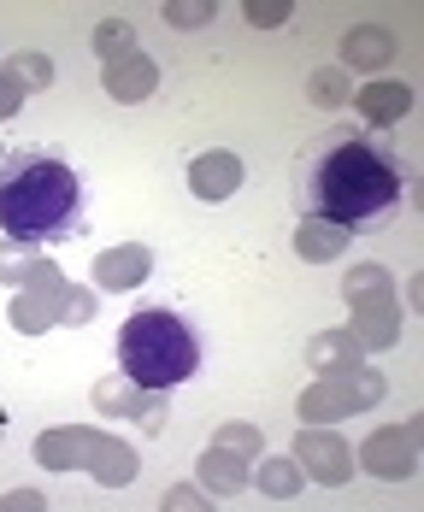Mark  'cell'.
<instances>
[{"label":"cell","instance_id":"ba28073f","mask_svg":"<svg viewBox=\"0 0 424 512\" xmlns=\"http://www.w3.org/2000/svg\"><path fill=\"white\" fill-rule=\"evenodd\" d=\"M154 271V254L142 242H124V248H106L95 259V289H142Z\"/></svg>","mask_w":424,"mask_h":512},{"label":"cell","instance_id":"83f0119b","mask_svg":"<svg viewBox=\"0 0 424 512\" xmlns=\"http://www.w3.org/2000/svg\"><path fill=\"white\" fill-rule=\"evenodd\" d=\"M165 507H212V495H201L195 483H177V489L165 495Z\"/></svg>","mask_w":424,"mask_h":512},{"label":"cell","instance_id":"7402d4cb","mask_svg":"<svg viewBox=\"0 0 424 512\" xmlns=\"http://www.w3.org/2000/svg\"><path fill=\"white\" fill-rule=\"evenodd\" d=\"M36 265H42V259H36V248H30V242H12V236H0V277H6V283H24Z\"/></svg>","mask_w":424,"mask_h":512},{"label":"cell","instance_id":"603a6c76","mask_svg":"<svg viewBox=\"0 0 424 512\" xmlns=\"http://www.w3.org/2000/svg\"><path fill=\"white\" fill-rule=\"evenodd\" d=\"M95 53H106V59H124V53H136L130 24H124V18H106V24H95Z\"/></svg>","mask_w":424,"mask_h":512},{"label":"cell","instance_id":"8992f818","mask_svg":"<svg viewBox=\"0 0 424 512\" xmlns=\"http://www.w3.org/2000/svg\"><path fill=\"white\" fill-rule=\"evenodd\" d=\"M101 83H106V95H112V101L136 106V101H148V95H154L159 65H154L142 48H136V53H124V59H112V65L101 71Z\"/></svg>","mask_w":424,"mask_h":512},{"label":"cell","instance_id":"5bb4252c","mask_svg":"<svg viewBox=\"0 0 424 512\" xmlns=\"http://www.w3.org/2000/svg\"><path fill=\"white\" fill-rule=\"evenodd\" d=\"M389 53H395V36H389V30H377V24L348 30V42H342V59H348V65H366V71L389 65Z\"/></svg>","mask_w":424,"mask_h":512},{"label":"cell","instance_id":"484cf974","mask_svg":"<svg viewBox=\"0 0 424 512\" xmlns=\"http://www.w3.org/2000/svg\"><path fill=\"white\" fill-rule=\"evenodd\" d=\"M95 289H65V307H59V318H65V324H89V318H95Z\"/></svg>","mask_w":424,"mask_h":512},{"label":"cell","instance_id":"2e32d148","mask_svg":"<svg viewBox=\"0 0 424 512\" xmlns=\"http://www.w3.org/2000/svg\"><path fill=\"white\" fill-rule=\"evenodd\" d=\"M342 248H348V230H336V224L307 218V224L295 230V254H301V259H318V265H324V259H336Z\"/></svg>","mask_w":424,"mask_h":512},{"label":"cell","instance_id":"4fadbf2b","mask_svg":"<svg viewBox=\"0 0 424 512\" xmlns=\"http://www.w3.org/2000/svg\"><path fill=\"white\" fill-rule=\"evenodd\" d=\"M360 307H354V342L360 348H389L395 342V312L383 301V289H377V301L371 295H354Z\"/></svg>","mask_w":424,"mask_h":512},{"label":"cell","instance_id":"6da1fadb","mask_svg":"<svg viewBox=\"0 0 424 512\" xmlns=\"http://www.w3.org/2000/svg\"><path fill=\"white\" fill-rule=\"evenodd\" d=\"M295 201L348 236H377L407 201L401 148L371 124H330L295 154Z\"/></svg>","mask_w":424,"mask_h":512},{"label":"cell","instance_id":"ffe728a7","mask_svg":"<svg viewBox=\"0 0 424 512\" xmlns=\"http://www.w3.org/2000/svg\"><path fill=\"white\" fill-rule=\"evenodd\" d=\"M6 77H12L18 89H48L53 83V59L48 53H12V59H6Z\"/></svg>","mask_w":424,"mask_h":512},{"label":"cell","instance_id":"7a4b0ae2","mask_svg":"<svg viewBox=\"0 0 424 512\" xmlns=\"http://www.w3.org/2000/svg\"><path fill=\"white\" fill-rule=\"evenodd\" d=\"M0 236L65 248L83 236V177L48 142H0Z\"/></svg>","mask_w":424,"mask_h":512},{"label":"cell","instance_id":"4316f807","mask_svg":"<svg viewBox=\"0 0 424 512\" xmlns=\"http://www.w3.org/2000/svg\"><path fill=\"white\" fill-rule=\"evenodd\" d=\"M165 18H171L177 30H195V24H207V18H212V6H207V0H201V6H183V0H171V6H165Z\"/></svg>","mask_w":424,"mask_h":512},{"label":"cell","instance_id":"5b68a950","mask_svg":"<svg viewBox=\"0 0 424 512\" xmlns=\"http://www.w3.org/2000/svg\"><path fill=\"white\" fill-rule=\"evenodd\" d=\"M242 177H248V171H242V159L224 154V148L189 159V189H195L201 201H230V195L242 189Z\"/></svg>","mask_w":424,"mask_h":512},{"label":"cell","instance_id":"f1b7e54d","mask_svg":"<svg viewBox=\"0 0 424 512\" xmlns=\"http://www.w3.org/2000/svg\"><path fill=\"white\" fill-rule=\"evenodd\" d=\"M248 18L271 30V24H289V6H248Z\"/></svg>","mask_w":424,"mask_h":512},{"label":"cell","instance_id":"e0dca14e","mask_svg":"<svg viewBox=\"0 0 424 512\" xmlns=\"http://www.w3.org/2000/svg\"><path fill=\"white\" fill-rule=\"evenodd\" d=\"M307 359H313L318 371L342 377V371L360 365V342H354V336H313V342H307Z\"/></svg>","mask_w":424,"mask_h":512},{"label":"cell","instance_id":"30bf717a","mask_svg":"<svg viewBox=\"0 0 424 512\" xmlns=\"http://www.w3.org/2000/svg\"><path fill=\"white\" fill-rule=\"evenodd\" d=\"M354 101H360V112H366L371 130H389L395 118L413 112V89H407V83H371V89H360Z\"/></svg>","mask_w":424,"mask_h":512},{"label":"cell","instance_id":"8fae6325","mask_svg":"<svg viewBox=\"0 0 424 512\" xmlns=\"http://www.w3.org/2000/svg\"><path fill=\"white\" fill-rule=\"evenodd\" d=\"M366 401H360V389L354 383H342V377H330V383H313L307 389V401H301V418H348V412H360Z\"/></svg>","mask_w":424,"mask_h":512},{"label":"cell","instance_id":"52a82bcc","mask_svg":"<svg viewBox=\"0 0 424 512\" xmlns=\"http://www.w3.org/2000/svg\"><path fill=\"white\" fill-rule=\"evenodd\" d=\"M295 465H307L318 483H348V471H354L348 442H342V436H324V430H307V436L295 442Z\"/></svg>","mask_w":424,"mask_h":512},{"label":"cell","instance_id":"277c9868","mask_svg":"<svg viewBox=\"0 0 424 512\" xmlns=\"http://www.w3.org/2000/svg\"><path fill=\"white\" fill-rule=\"evenodd\" d=\"M59 307H65V277H59L48 259H42V265L24 277V295L12 301V324H18L24 336H36L42 324H53V318H59Z\"/></svg>","mask_w":424,"mask_h":512},{"label":"cell","instance_id":"3957f363","mask_svg":"<svg viewBox=\"0 0 424 512\" xmlns=\"http://www.w3.org/2000/svg\"><path fill=\"white\" fill-rule=\"evenodd\" d=\"M118 371L136 389L165 395V389H177V383H189L201 371V330L177 307L130 312L124 330H118Z\"/></svg>","mask_w":424,"mask_h":512},{"label":"cell","instance_id":"d6986e66","mask_svg":"<svg viewBox=\"0 0 424 512\" xmlns=\"http://www.w3.org/2000/svg\"><path fill=\"white\" fill-rule=\"evenodd\" d=\"M260 489L271 501H295L301 495V465L295 460H265L260 465Z\"/></svg>","mask_w":424,"mask_h":512},{"label":"cell","instance_id":"9c48e42d","mask_svg":"<svg viewBox=\"0 0 424 512\" xmlns=\"http://www.w3.org/2000/svg\"><path fill=\"white\" fill-rule=\"evenodd\" d=\"M89 448H95V430H42L36 436V460L48 465V471H71V465L89 460Z\"/></svg>","mask_w":424,"mask_h":512},{"label":"cell","instance_id":"7c38bea8","mask_svg":"<svg viewBox=\"0 0 424 512\" xmlns=\"http://www.w3.org/2000/svg\"><path fill=\"white\" fill-rule=\"evenodd\" d=\"M413 430H377L366 442V471H383V477H407L413 471Z\"/></svg>","mask_w":424,"mask_h":512},{"label":"cell","instance_id":"d4e9b609","mask_svg":"<svg viewBox=\"0 0 424 512\" xmlns=\"http://www.w3.org/2000/svg\"><path fill=\"white\" fill-rule=\"evenodd\" d=\"M307 95H313V106H342V101H348V77L324 65L313 83H307Z\"/></svg>","mask_w":424,"mask_h":512},{"label":"cell","instance_id":"4dcf8cb0","mask_svg":"<svg viewBox=\"0 0 424 512\" xmlns=\"http://www.w3.org/2000/svg\"><path fill=\"white\" fill-rule=\"evenodd\" d=\"M0 507H42V501L30 489H12V495H0Z\"/></svg>","mask_w":424,"mask_h":512},{"label":"cell","instance_id":"f546056e","mask_svg":"<svg viewBox=\"0 0 424 512\" xmlns=\"http://www.w3.org/2000/svg\"><path fill=\"white\" fill-rule=\"evenodd\" d=\"M18 101H24V89H18L12 77H0V118H12V112H18Z\"/></svg>","mask_w":424,"mask_h":512},{"label":"cell","instance_id":"cb8c5ba5","mask_svg":"<svg viewBox=\"0 0 424 512\" xmlns=\"http://www.w3.org/2000/svg\"><path fill=\"white\" fill-rule=\"evenodd\" d=\"M212 448H224V454H236V460H254V454H260V430H254V424H224V430L212 436Z\"/></svg>","mask_w":424,"mask_h":512},{"label":"cell","instance_id":"1f68e13d","mask_svg":"<svg viewBox=\"0 0 424 512\" xmlns=\"http://www.w3.org/2000/svg\"><path fill=\"white\" fill-rule=\"evenodd\" d=\"M0 436H6V412H0Z\"/></svg>","mask_w":424,"mask_h":512},{"label":"cell","instance_id":"9a60e30c","mask_svg":"<svg viewBox=\"0 0 424 512\" xmlns=\"http://www.w3.org/2000/svg\"><path fill=\"white\" fill-rule=\"evenodd\" d=\"M83 465H89L101 483H112V489L136 477V454H130L124 442H112V436H95V448H89V460H83Z\"/></svg>","mask_w":424,"mask_h":512},{"label":"cell","instance_id":"44dd1931","mask_svg":"<svg viewBox=\"0 0 424 512\" xmlns=\"http://www.w3.org/2000/svg\"><path fill=\"white\" fill-rule=\"evenodd\" d=\"M201 477H207V489H218V495H236L242 489V460L224 454V448H212L207 460H201Z\"/></svg>","mask_w":424,"mask_h":512},{"label":"cell","instance_id":"ac0fdd59","mask_svg":"<svg viewBox=\"0 0 424 512\" xmlns=\"http://www.w3.org/2000/svg\"><path fill=\"white\" fill-rule=\"evenodd\" d=\"M95 407L118 412V418H136V412H142V389H136L130 377H106V383H95Z\"/></svg>","mask_w":424,"mask_h":512}]
</instances>
